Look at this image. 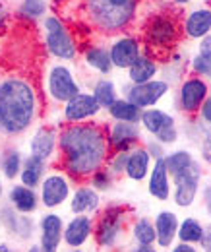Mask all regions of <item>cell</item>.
Returning <instances> with one entry per match:
<instances>
[{"label":"cell","instance_id":"obj_1","mask_svg":"<svg viewBox=\"0 0 211 252\" xmlns=\"http://www.w3.org/2000/svg\"><path fill=\"white\" fill-rule=\"evenodd\" d=\"M64 167L74 179L91 177L107 159L109 142L105 130L97 125H70L60 134Z\"/></svg>","mask_w":211,"mask_h":252},{"label":"cell","instance_id":"obj_2","mask_svg":"<svg viewBox=\"0 0 211 252\" xmlns=\"http://www.w3.org/2000/svg\"><path fill=\"white\" fill-rule=\"evenodd\" d=\"M37 111L35 90L26 80L6 78L0 82V130L20 134L33 123Z\"/></svg>","mask_w":211,"mask_h":252},{"label":"cell","instance_id":"obj_3","mask_svg":"<svg viewBox=\"0 0 211 252\" xmlns=\"http://www.w3.org/2000/svg\"><path fill=\"white\" fill-rule=\"evenodd\" d=\"M95 28L105 33L124 30L136 14V0H84Z\"/></svg>","mask_w":211,"mask_h":252},{"label":"cell","instance_id":"obj_4","mask_svg":"<svg viewBox=\"0 0 211 252\" xmlns=\"http://www.w3.org/2000/svg\"><path fill=\"white\" fill-rule=\"evenodd\" d=\"M45 32H47L45 35L47 49L51 55H55L57 59H66V61L76 57V45L59 18L55 16L45 18Z\"/></svg>","mask_w":211,"mask_h":252},{"label":"cell","instance_id":"obj_5","mask_svg":"<svg viewBox=\"0 0 211 252\" xmlns=\"http://www.w3.org/2000/svg\"><path fill=\"white\" fill-rule=\"evenodd\" d=\"M144 35H146L148 45L155 47V49H167L177 41L179 28L171 16H155L146 26Z\"/></svg>","mask_w":211,"mask_h":252},{"label":"cell","instance_id":"obj_6","mask_svg":"<svg viewBox=\"0 0 211 252\" xmlns=\"http://www.w3.org/2000/svg\"><path fill=\"white\" fill-rule=\"evenodd\" d=\"M142 125L146 126V130L151 132L159 142L163 144H171V142H177V126H175V119L169 117L167 113L159 111V109H148L142 113L140 117Z\"/></svg>","mask_w":211,"mask_h":252},{"label":"cell","instance_id":"obj_7","mask_svg":"<svg viewBox=\"0 0 211 252\" xmlns=\"http://www.w3.org/2000/svg\"><path fill=\"white\" fill-rule=\"evenodd\" d=\"M175 177V202L181 208L192 206V202L198 196V187H200V167L192 163L184 171L173 175Z\"/></svg>","mask_w":211,"mask_h":252},{"label":"cell","instance_id":"obj_8","mask_svg":"<svg viewBox=\"0 0 211 252\" xmlns=\"http://www.w3.org/2000/svg\"><path fill=\"white\" fill-rule=\"evenodd\" d=\"M122 225H124V210L121 206H113V208L105 210L103 216L99 218L97 229H95L97 243L101 247H113L121 235Z\"/></svg>","mask_w":211,"mask_h":252},{"label":"cell","instance_id":"obj_9","mask_svg":"<svg viewBox=\"0 0 211 252\" xmlns=\"http://www.w3.org/2000/svg\"><path fill=\"white\" fill-rule=\"evenodd\" d=\"M49 94L55 101H70L74 95L80 94V88L72 76V72L66 66H53L49 72Z\"/></svg>","mask_w":211,"mask_h":252},{"label":"cell","instance_id":"obj_10","mask_svg":"<svg viewBox=\"0 0 211 252\" xmlns=\"http://www.w3.org/2000/svg\"><path fill=\"white\" fill-rule=\"evenodd\" d=\"M167 92H169L167 82L150 80V82H144V84H134L128 90V101L134 103L140 109H146V107H153Z\"/></svg>","mask_w":211,"mask_h":252},{"label":"cell","instance_id":"obj_11","mask_svg":"<svg viewBox=\"0 0 211 252\" xmlns=\"http://www.w3.org/2000/svg\"><path fill=\"white\" fill-rule=\"evenodd\" d=\"M101 105L95 99V95L90 94H78L74 95L70 101H66V109H64V117L68 123H80L91 119L99 113Z\"/></svg>","mask_w":211,"mask_h":252},{"label":"cell","instance_id":"obj_12","mask_svg":"<svg viewBox=\"0 0 211 252\" xmlns=\"http://www.w3.org/2000/svg\"><path fill=\"white\" fill-rule=\"evenodd\" d=\"M208 97V84L202 78H188L181 88V109L188 115L200 111Z\"/></svg>","mask_w":211,"mask_h":252},{"label":"cell","instance_id":"obj_13","mask_svg":"<svg viewBox=\"0 0 211 252\" xmlns=\"http://www.w3.org/2000/svg\"><path fill=\"white\" fill-rule=\"evenodd\" d=\"M70 185L62 175H51L41 185V200L47 208H57L68 198Z\"/></svg>","mask_w":211,"mask_h":252},{"label":"cell","instance_id":"obj_14","mask_svg":"<svg viewBox=\"0 0 211 252\" xmlns=\"http://www.w3.org/2000/svg\"><path fill=\"white\" fill-rule=\"evenodd\" d=\"M64 239V223L57 214H49L41 220V249L47 252H55Z\"/></svg>","mask_w":211,"mask_h":252},{"label":"cell","instance_id":"obj_15","mask_svg":"<svg viewBox=\"0 0 211 252\" xmlns=\"http://www.w3.org/2000/svg\"><path fill=\"white\" fill-rule=\"evenodd\" d=\"M111 61L117 68H130L140 57V43L134 37H122L111 47Z\"/></svg>","mask_w":211,"mask_h":252},{"label":"cell","instance_id":"obj_16","mask_svg":"<svg viewBox=\"0 0 211 252\" xmlns=\"http://www.w3.org/2000/svg\"><path fill=\"white\" fill-rule=\"evenodd\" d=\"M138 140H140V128L136 123L117 121V125L113 126L111 132H109V144L119 152H126Z\"/></svg>","mask_w":211,"mask_h":252},{"label":"cell","instance_id":"obj_17","mask_svg":"<svg viewBox=\"0 0 211 252\" xmlns=\"http://www.w3.org/2000/svg\"><path fill=\"white\" fill-rule=\"evenodd\" d=\"M91 231H93V221L86 216H78L68 223V227L64 229V241L68 247L78 249L82 247L88 239H90Z\"/></svg>","mask_w":211,"mask_h":252},{"label":"cell","instance_id":"obj_18","mask_svg":"<svg viewBox=\"0 0 211 252\" xmlns=\"http://www.w3.org/2000/svg\"><path fill=\"white\" fill-rule=\"evenodd\" d=\"M179 231V220L173 212H161L155 220V233H157V243L159 247L167 249L173 245L175 237Z\"/></svg>","mask_w":211,"mask_h":252},{"label":"cell","instance_id":"obj_19","mask_svg":"<svg viewBox=\"0 0 211 252\" xmlns=\"http://www.w3.org/2000/svg\"><path fill=\"white\" fill-rule=\"evenodd\" d=\"M150 194H153L159 200H167L171 194V187H169V171L165 165V159L157 158L153 171L150 175Z\"/></svg>","mask_w":211,"mask_h":252},{"label":"cell","instance_id":"obj_20","mask_svg":"<svg viewBox=\"0 0 211 252\" xmlns=\"http://www.w3.org/2000/svg\"><path fill=\"white\" fill-rule=\"evenodd\" d=\"M211 32V10L202 8V10H194L186 22H184V33L192 39H200L206 37Z\"/></svg>","mask_w":211,"mask_h":252},{"label":"cell","instance_id":"obj_21","mask_svg":"<svg viewBox=\"0 0 211 252\" xmlns=\"http://www.w3.org/2000/svg\"><path fill=\"white\" fill-rule=\"evenodd\" d=\"M55 144H57V136L51 128H39L31 140V156L41 161H47L51 158V154L55 152Z\"/></svg>","mask_w":211,"mask_h":252},{"label":"cell","instance_id":"obj_22","mask_svg":"<svg viewBox=\"0 0 211 252\" xmlns=\"http://www.w3.org/2000/svg\"><path fill=\"white\" fill-rule=\"evenodd\" d=\"M150 152L146 148H136L134 152H130L128 156V163H126V175L132 181H142L148 177L150 173Z\"/></svg>","mask_w":211,"mask_h":252},{"label":"cell","instance_id":"obj_23","mask_svg":"<svg viewBox=\"0 0 211 252\" xmlns=\"http://www.w3.org/2000/svg\"><path fill=\"white\" fill-rule=\"evenodd\" d=\"M99 206V194L93 187H82L76 190L72 196V212L74 214H84V212H93Z\"/></svg>","mask_w":211,"mask_h":252},{"label":"cell","instance_id":"obj_24","mask_svg":"<svg viewBox=\"0 0 211 252\" xmlns=\"http://www.w3.org/2000/svg\"><path fill=\"white\" fill-rule=\"evenodd\" d=\"M10 200H12L14 208L22 214H30L37 208V196H35L33 189L26 187V185L24 187H14L10 192Z\"/></svg>","mask_w":211,"mask_h":252},{"label":"cell","instance_id":"obj_25","mask_svg":"<svg viewBox=\"0 0 211 252\" xmlns=\"http://www.w3.org/2000/svg\"><path fill=\"white\" fill-rule=\"evenodd\" d=\"M157 72V66L151 61L150 57H138V61L128 68V74H130V80L132 84H144V82H150L151 78L155 76Z\"/></svg>","mask_w":211,"mask_h":252},{"label":"cell","instance_id":"obj_26","mask_svg":"<svg viewBox=\"0 0 211 252\" xmlns=\"http://www.w3.org/2000/svg\"><path fill=\"white\" fill-rule=\"evenodd\" d=\"M109 113L115 121H126V123H138L140 117H142V111L140 107H136L134 103H130L128 99H117L111 107H109Z\"/></svg>","mask_w":211,"mask_h":252},{"label":"cell","instance_id":"obj_27","mask_svg":"<svg viewBox=\"0 0 211 252\" xmlns=\"http://www.w3.org/2000/svg\"><path fill=\"white\" fill-rule=\"evenodd\" d=\"M43 167H45V161L30 156V158L26 159L22 171H20L22 183H24L26 187H30V189L37 187V185L41 183V177H43Z\"/></svg>","mask_w":211,"mask_h":252},{"label":"cell","instance_id":"obj_28","mask_svg":"<svg viewBox=\"0 0 211 252\" xmlns=\"http://www.w3.org/2000/svg\"><path fill=\"white\" fill-rule=\"evenodd\" d=\"M86 63L90 64L91 68L99 70L101 74H109L113 68V61H111V53L101 49V47H91L86 51Z\"/></svg>","mask_w":211,"mask_h":252},{"label":"cell","instance_id":"obj_29","mask_svg":"<svg viewBox=\"0 0 211 252\" xmlns=\"http://www.w3.org/2000/svg\"><path fill=\"white\" fill-rule=\"evenodd\" d=\"M177 235L181 237L182 243H200L202 235H204V227L196 220H184L177 231Z\"/></svg>","mask_w":211,"mask_h":252},{"label":"cell","instance_id":"obj_30","mask_svg":"<svg viewBox=\"0 0 211 252\" xmlns=\"http://www.w3.org/2000/svg\"><path fill=\"white\" fill-rule=\"evenodd\" d=\"M95 99L99 101L101 107H111L115 101H117V90H115V84L111 80H101L97 86H95Z\"/></svg>","mask_w":211,"mask_h":252},{"label":"cell","instance_id":"obj_31","mask_svg":"<svg viewBox=\"0 0 211 252\" xmlns=\"http://www.w3.org/2000/svg\"><path fill=\"white\" fill-rule=\"evenodd\" d=\"M192 163H194V159H192V156H190L188 152H175V154H171L169 158H165L167 171H169L171 175L181 173L186 167H190Z\"/></svg>","mask_w":211,"mask_h":252},{"label":"cell","instance_id":"obj_32","mask_svg":"<svg viewBox=\"0 0 211 252\" xmlns=\"http://www.w3.org/2000/svg\"><path fill=\"white\" fill-rule=\"evenodd\" d=\"M134 237L138 245H153L157 241L155 227L148 220H138V223L134 225Z\"/></svg>","mask_w":211,"mask_h":252},{"label":"cell","instance_id":"obj_33","mask_svg":"<svg viewBox=\"0 0 211 252\" xmlns=\"http://www.w3.org/2000/svg\"><path fill=\"white\" fill-rule=\"evenodd\" d=\"M47 10V4L43 0H24V4L20 6V16L35 20L39 16H43Z\"/></svg>","mask_w":211,"mask_h":252},{"label":"cell","instance_id":"obj_34","mask_svg":"<svg viewBox=\"0 0 211 252\" xmlns=\"http://www.w3.org/2000/svg\"><path fill=\"white\" fill-rule=\"evenodd\" d=\"M2 169H4V175L8 179H14L20 171H22V159L18 152H8L4 159H2Z\"/></svg>","mask_w":211,"mask_h":252},{"label":"cell","instance_id":"obj_35","mask_svg":"<svg viewBox=\"0 0 211 252\" xmlns=\"http://www.w3.org/2000/svg\"><path fill=\"white\" fill-rule=\"evenodd\" d=\"M90 179H91V187L95 190H107L111 187V175L107 171H103V169L95 171Z\"/></svg>","mask_w":211,"mask_h":252},{"label":"cell","instance_id":"obj_36","mask_svg":"<svg viewBox=\"0 0 211 252\" xmlns=\"http://www.w3.org/2000/svg\"><path fill=\"white\" fill-rule=\"evenodd\" d=\"M192 68L202 74V76H211V57H202L198 55L194 61H192Z\"/></svg>","mask_w":211,"mask_h":252},{"label":"cell","instance_id":"obj_37","mask_svg":"<svg viewBox=\"0 0 211 252\" xmlns=\"http://www.w3.org/2000/svg\"><path fill=\"white\" fill-rule=\"evenodd\" d=\"M128 156L130 154H126V152H119L115 159H113V165H111V169L115 171V173H121L126 169V163H128Z\"/></svg>","mask_w":211,"mask_h":252},{"label":"cell","instance_id":"obj_38","mask_svg":"<svg viewBox=\"0 0 211 252\" xmlns=\"http://www.w3.org/2000/svg\"><path fill=\"white\" fill-rule=\"evenodd\" d=\"M202 154H204V159L211 163V128L206 132V138H204V144H202Z\"/></svg>","mask_w":211,"mask_h":252},{"label":"cell","instance_id":"obj_39","mask_svg":"<svg viewBox=\"0 0 211 252\" xmlns=\"http://www.w3.org/2000/svg\"><path fill=\"white\" fill-rule=\"evenodd\" d=\"M200 111H202V119L211 126V97H206V101L202 103Z\"/></svg>","mask_w":211,"mask_h":252},{"label":"cell","instance_id":"obj_40","mask_svg":"<svg viewBox=\"0 0 211 252\" xmlns=\"http://www.w3.org/2000/svg\"><path fill=\"white\" fill-rule=\"evenodd\" d=\"M200 55H202V57H211V35L202 37V43H200Z\"/></svg>","mask_w":211,"mask_h":252},{"label":"cell","instance_id":"obj_41","mask_svg":"<svg viewBox=\"0 0 211 252\" xmlns=\"http://www.w3.org/2000/svg\"><path fill=\"white\" fill-rule=\"evenodd\" d=\"M200 243H202L204 251H210L211 252V225L208 227V229H204V235H202Z\"/></svg>","mask_w":211,"mask_h":252},{"label":"cell","instance_id":"obj_42","mask_svg":"<svg viewBox=\"0 0 211 252\" xmlns=\"http://www.w3.org/2000/svg\"><path fill=\"white\" fill-rule=\"evenodd\" d=\"M173 251L175 252H196V249H194L190 243H181V245H177Z\"/></svg>","mask_w":211,"mask_h":252},{"label":"cell","instance_id":"obj_43","mask_svg":"<svg viewBox=\"0 0 211 252\" xmlns=\"http://www.w3.org/2000/svg\"><path fill=\"white\" fill-rule=\"evenodd\" d=\"M148 152H150V156H153V158H161V150H159V146H153V144H151L150 148H148Z\"/></svg>","mask_w":211,"mask_h":252},{"label":"cell","instance_id":"obj_44","mask_svg":"<svg viewBox=\"0 0 211 252\" xmlns=\"http://www.w3.org/2000/svg\"><path fill=\"white\" fill-rule=\"evenodd\" d=\"M206 208H208V212H210L211 216V187L206 190Z\"/></svg>","mask_w":211,"mask_h":252},{"label":"cell","instance_id":"obj_45","mask_svg":"<svg viewBox=\"0 0 211 252\" xmlns=\"http://www.w3.org/2000/svg\"><path fill=\"white\" fill-rule=\"evenodd\" d=\"M6 251H10V249L6 245H0V252H6Z\"/></svg>","mask_w":211,"mask_h":252},{"label":"cell","instance_id":"obj_46","mask_svg":"<svg viewBox=\"0 0 211 252\" xmlns=\"http://www.w3.org/2000/svg\"><path fill=\"white\" fill-rule=\"evenodd\" d=\"M175 2H177V4H188L190 0H175Z\"/></svg>","mask_w":211,"mask_h":252},{"label":"cell","instance_id":"obj_47","mask_svg":"<svg viewBox=\"0 0 211 252\" xmlns=\"http://www.w3.org/2000/svg\"><path fill=\"white\" fill-rule=\"evenodd\" d=\"M2 22H4V14H0V26H2Z\"/></svg>","mask_w":211,"mask_h":252},{"label":"cell","instance_id":"obj_48","mask_svg":"<svg viewBox=\"0 0 211 252\" xmlns=\"http://www.w3.org/2000/svg\"><path fill=\"white\" fill-rule=\"evenodd\" d=\"M0 194H2V189H0Z\"/></svg>","mask_w":211,"mask_h":252}]
</instances>
